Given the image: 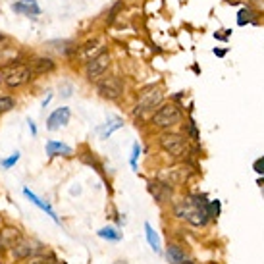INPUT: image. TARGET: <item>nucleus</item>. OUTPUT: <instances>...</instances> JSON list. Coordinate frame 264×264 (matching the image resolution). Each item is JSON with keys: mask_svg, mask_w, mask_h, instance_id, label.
Returning a JSON list of instances; mask_svg holds the SVG:
<instances>
[{"mask_svg": "<svg viewBox=\"0 0 264 264\" xmlns=\"http://www.w3.org/2000/svg\"><path fill=\"white\" fill-rule=\"evenodd\" d=\"M27 125H29V131H31V135H33V137H37V125H35V122H33L31 118L27 120Z\"/></svg>", "mask_w": 264, "mask_h": 264, "instance_id": "c756f323", "label": "nucleus"}, {"mask_svg": "<svg viewBox=\"0 0 264 264\" xmlns=\"http://www.w3.org/2000/svg\"><path fill=\"white\" fill-rule=\"evenodd\" d=\"M12 10L16 14H21V16H27V18H35V16H41V6L37 0H18L12 4Z\"/></svg>", "mask_w": 264, "mask_h": 264, "instance_id": "9b49d317", "label": "nucleus"}, {"mask_svg": "<svg viewBox=\"0 0 264 264\" xmlns=\"http://www.w3.org/2000/svg\"><path fill=\"white\" fill-rule=\"evenodd\" d=\"M19 158H21V153H19V151H16V153H12V157L4 158L0 164H2V168H4V170H10L12 166H16V164L19 162Z\"/></svg>", "mask_w": 264, "mask_h": 264, "instance_id": "5701e85b", "label": "nucleus"}, {"mask_svg": "<svg viewBox=\"0 0 264 264\" xmlns=\"http://www.w3.org/2000/svg\"><path fill=\"white\" fill-rule=\"evenodd\" d=\"M97 235L99 237H103L106 241H114V243H118V241H122V231H118L116 228H112V226H108V228H101L99 231H97Z\"/></svg>", "mask_w": 264, "mask_h": 264, "instance_id": "a211bd4d", "label": "nucleus"}, {"mask_svg": "<svg viewBox=\"0 0 264 264\" xmlns=\"http://www.w3.org/2000/svg\"><path fill=\"white\" fill-rule=\"evenodd\" d=\"M53 257L51 255H43V253H39V255H33V257H29V259H25V264H53ZM56 263V261H54Z\"/></svg>", "mask_w": 264, "mask_h": 264, "instance_id": "4be33fe9", "label": "nucleus"}, {"mask_svg": "<svg viewBox=\"0 0 264 264\" xmlns=\"http://www.w3.org/2000/svg\"><path fill=\"white\" fill-rule=\"evenodd\" d=\"M253 170H255L257 174H263V176H264V157H263V158H259V160H255Z\"/></svg>", "mask_w": 264, "mask_h": 264, "instance_id": "cd10ccee", "label": "nucleus"}, {"mask_svg": "<svg viewBox=\"0 0 264 264\" xmlns=\"http://www.w3.org/2000/svg\"><path fill=\"white\" fill-rule=\"evenodd\" d=\"M81 160H83L85 164H89V166H95V168H97V172H99L101 176H105V170H103V164H101L99 160L95 158V157H93V158H87L85 155H81Z\"/></svg>", "mask_w": 264, "mask_h": 264, "instance_id": "393cba45", "label": "nucleus"}, {"mask_svg": "<svg viewBox=\"0 0 264 264\" xmlns=\"http://www.w3.org/2000/svg\"><path fill=\"white\" fill-rule=\"evenodd\" d=\"M35 79L31 64H10L0 70V81L8 91H18Z\"/></svg>", "mask_w": 264, "mask_h": 264, "instance_id": "f03ea898", "label": "nucleus"}, {"mask_svg": "<svg viewBox=\"0 0 264 264\" xmlns=\"http://www.w3.org/2000/svg\"><path fill=\"white\" fill-rule=\"evenodd\" d=\"M110 64H112V58H110L108 53H101L99 56L91 58V60L85 64V70H83L85 79H87L89 83H99L106 75Z\"/></svg>", "mask_w": 264, "mask_h": 264, "instance_id": "20e7f679", "label": "nucleus"}, {"mask_svg": "<svg viewBox=\"0 0 264 264\" xmlns=\"http://www.w3.org/2000/svg\"><path fill=\"white\" fill-rule=\"evenodd\" d=\"M160 149L170 157H183L187 153V139L179 133H164L158 141Z\"/></svg>", "mask_w": 264, "mask_h": 264, "instance_id": "0eeeda50", "label": "nucleus"}, {"mask_svg": "<svg viewBox=\"0 0 264 264\" xmlns=\"http://www.w3.org/2000/svg\"><path fill=\"white\" fill-rule=\"evenodd\" d=\"M162 99H164V93L160 91L158 87H149L145 89L141 95H139V101L135 105V110L133 114L135 116H143L147 112H153L155 108H158L162 105Z\"/></svg>", "mask_w": 264, "mask_h": 264, "instance_id": "39448f33", "label": "nucleus"}, {"mask_svg": "<svg viewBox=\"0 0 264 264\" xmlns=\"http://www.w3.org/2000/svg\"><path fill=\"white\" fill-rule=\"evenodd\" d=\"M214 54H216V56H226V51H220V49H214Z\"/></svg>", "mask_w": 264, "mask_h": 264, "instance_id": "2f4dec72", "label": "nucleus"}, {"mask_svg": "<svg viewBox=\"0 0 264 264\" xmlns=\"http://www.w3.org/2000/svg\"><path fill=\"white\" fill-rule=\"evenodd\" d=\"M166 261L168 264H181L185 261V253H183V249L179 247V245H168V249H166Z\"/></svg>", "mask_w": 264, "mask_h": 264, "instance_id": "dca6fc26", "label": "nucleus"}, {"mask_svg": "<svg viewBox=\"0 0 264 264\" xmlns=\"http://www.w3.org/2000/svg\"><path fill=\"white\" fill-rule=\"evenodd\" d=\"M23 239V233L19 228L16 226H4L0 229V247L2 249H12L16 243H19Z\"/></svg>", "mask_w": 264, "mask_h": 264, "instance_id": "9d476101", "label": "nucleus"}, {"mask_svg": "<svg viewBox=\"0 0 264 264\" xmlns=\"http://www.w3.org/2000/svg\"><path fill=\"white\" fill-rule=\"evenodd\" d=\"M141 157V147H139V143H135L133 145V155H131V168H133V172H137V158Z\"/></svg>", "mask_w": 264, "mask_h": 264, "instance_id": "a878e982", "label": "nucleus"}, {"mask_svg": "<svg viewBox=\"0 0 264 264\" xmlns=\"http://www.w3.org/2000/svg\"><path fill=\"white\" fill-rule=\"evenodd\" d=\"M207 205L209 201L201 195H191L179 203H176L174 211H176V216L181 218V220H187L191 226L195 228H203L209 224V212H207Z\"/></svg>", "mask_w": 264, "mask_h": 264, "instance_id": "f257e3e1", "label": "nucleus"}, {"mask_svg": "<svg viewBox=\"0 0 264 264\" xmlns=\"http://www.w3.org/2000/svg\"><path fill=\"white\" fill-rule=\"evenodd\" d=\"M123 81L118 77V75H108L103 77L99 83H97V93L101 99L105 101H118L122 95H123Z\"/></svg>", "mask_w": 264, "mask_h": 264, "instance_id": "423d86ee", "label": "nucleus"}, {"mask_svg": "<svg viewBox=\"0 0 264 264\" xmlns=\"http://www.w3.org/2000/svg\"><path fill=\"white\" fill-rule=\"evenodd\" d=\"M51 101H53V95H49V97H47V99L43 101V108H47V105H49Z\"/></svg>", "mask_w": 264, "mask_h": 264, "instance_id": "7c9ffc66", "label": "nucleus"}, {"mask_svg": "<svg viewBox=\"0 0 264 264\" xmlns=\"http://www.w3.org/2000/svg\"><path fill=\"white\" fill-rule=\"evenodd\" d=\"M207 212H209V218H218V214H220V201H209Z\"/></svg>", "mask_w": 264, "mask_h": 264, "instance_id": "b1692460", "label": "nucleus"}, {"mask_svg": "<svg viewBox=\"0 0 264 264\" xmlns=\"http://www.w3.org/2000/svg\"><path fill=\"white\" fill-rule=\"evenodd\" d=\"M129 2H133V4H135V2H137V0H129Z\"/></svg>", "mask_w": 264, "mask_h": 264, "instance_id": "e433bc0d", "label": "nucleus"}, {"mask_svg": "<svg viewBox=\"0 0 264 264\" xmlns=\"http://www.w3.org/2000/svg\"><path fill=\"white\" fill-rule=\"evenodd\" d=\"M60 95H62L64 99H68V97H71V85H68V83H64V85H60Z\"/></svg>", "mask_w": 264, "mask_h": 264, "instance_id": "bb28decb", "label": "nucleus"}, {"mask_svg": "<svg viewBox=\"0 0 264 264\" xmlns=\"http://www.w3.org/2000/svg\"><path fill=\"white\" fill-rule=\"evenodd\" d=\"M122 127H123V120H122V118H110V120H108V123H106V131H105V135H103V137L108 139L116 129H122Z\"/></svg>", "mask_w": 264, "mask_h": 264, "instance_id": "aec40b11", "label": "nucleus"}, {"mask_svg": "<svg viewBox=\"0 0 264 264\" xmlns=\"http://www.w3.org/2000/svg\"><path fill=\"white\" fill-rule=\"evenodd\" d=\"M145 235H147V241H149V245H151V249L155 251V253H160V239H158V233L155 231V228L147 222L145 224Z\"/></svg>", "mask_w": 264, "mask_h": 264, "instance_id": "f3484780", "label": "nucleus"}, {"mask_svg": "<svg viewBox=\"0 0 264 264\" xmlns=\"http://www.w3.org/2000/svg\"><path fill=\"white\" fill-rule=\"evenodd\" d=\"M237 16H239V18H237V25H245V23H253V21H255V14H253V10H249V8H243Z\"/></svg>", "mask_w": 264, "mask_h": 264, "instance_id": "412c9836", "label": "nucleus"}, {"mask_svg": "<svg viewBox=\"0 0 264 264\" xmlns=\"http://www.w3.org/2000/svg\"><path fill=\"white\" fill-rule=\"evenodd\" d=\"M149 191L153 193V197L158 203H166L172 197V187L170 183H162V181H151L149 183Z\"/></svg>", "mask_w": 264, "mask_h": 264, "instance_id": "4468645a", "label": "nucleus"}, {"mask_svg": "<svg viewBox=\"0 0 264 264\" xmlns=\"http://www.w3.org/2000/svg\"><path fill=\"white\" fill-rule=\"evenodd\" d=\"M53 264H66V263H58V261H56V263H53Z\"/></svg>", "mask_w": 264, "mask_h": 264, "instance_id": "c9c22d12", "label": "nucleus"}, {"mask_svg": "<svg viewBox=\"0 0 264 264\" xmlns=\"http://www.w3.org/2000/svg\"><path fill=\"white\" fill-rule=\"evenodd\" d=\"M2 41H6V35H2V33H0V43H2Z\"/></svg>", "mask_w": 264, "mask_h": 264, "instance_id": "473e14b6", "label": "nucleus"}, {"mask_svg": "<svg viewBox=\"0 0 264 264\" xmlns=\"http://www.w3.org/2000/svg\"><path fill=\"white\" fill-rule=\"evenodd\" d=\"M189 133L193 135V139H195V141H199V133H197V125H195V122H193V120H189Z\"/></svg>", "mask_w": 264, "mask_h": 264, "instance_id": "c85d7f7f", "label": "nucleus"}, {"mask_svg": "<svg viewBox=\"0 0 264 264\" xmlns=\"http://www.w3.org/2000/svg\"><path fill=\"white\" fill-rule=\"evenodd\" d=\"M259 183H261V185H264V176H263V179H261V181H259Z\"/></svg>", "mask_w": 264, "mask_h": 264, "instance_id": "f704fd0d", "label": "nucleus"}, {"mask_svg": "<svg viewBox=\"0 0 264 264\" xmlns=\"http://www.w3.org/2000/svg\"><path fill=\"white\" fill-rule=\"evenodd\" d=\"M183 120V112L181 108L174 103H168V105H160L157 112H153V125L160 127V129H170L174 125H177L179 122Z\"/></svg>", "mask_w": 264, "mask_h": 264, "instance_id": "7ed1b4c3", "label": "nucleus"}, {"mask_svg": "<svg viewBox=\"0 0 264 264\" xmlns=\"http://www.w3.org/2000/svg\"><path fill=\"white\" fill-rule=\"evenodd\" d=\"M16 106H18V101L12 95H0V116L12 112Z\"/></svg>", "mask_w": 264, "mask_h": 264, "instance_id": "6ab92c4d", "label": "nucleus"}, {"mask_svg": "<svg viewBox=\"0 0 264 264\" xmlns=\"http://www.w3.org/2000/svg\"><path fill=\"white\" fill-rule=\"evenodd\" d=\"M70 118H71V110H70L68 106L56 108L53 114L47 118V129H49V131H56V129L68 125V123H70Z\"/></svg>", "mask_w": 264, "mask_h": 264, "instance_id": "1a4fd4ad", "label": "nucleus"}, {"mask_svg": "<svg viewBox=\"0 0 264 264\" xmlns=\"http://www.w3.org/2000/svg\"><path fill=\"white\" fill-rule=\"evenodd\" d=\"M45 251V245L41 243V241H37V239H21L19 243H16L12 249H10V255H12V259H16V261H25V259H29V257H33V255H39V253H43Z\"/></svg>", "mask_w": 264, "mask_h": 264, "instance_id": "6e6552de", "label": "nucleus"}, {"mask_svg": "<svg viewBox=\"0 0 264 264\" xmlns=\"http://www.w3.org/2000/svg\"><path fill=\"white\" fill-rule=\"evenodd\" d=\"M45 153H47V157H73V149L70 147V145H66V143H60V141H54L51 139L47 145H45Z\"/></svg>", "mask_w": 264, "mask_h": 264, "instance_id": "ddd939ff", "label": "nucleus"}, {"mask_svg": "<svg viewBox=\"0 0 264 264\" xmlns=\"http://www.w3.org/2000/svg\"><path fill=\"white\" fill-rule=\"evenodd\" d=\"M23 195H25V197H27V199H29V201H31V203L37 207V209H41V211L47 212V214L53 218L54 222H60V220H58V216H56V212L53 211V207H51L49 203H45L43 199H39V197H37V195H35V193H33L29 187H23Z\"/></svg>", "mask_w": 264, "mask_h": 264, "instance_id": "2eb2a0df", "label": "nucleus"}, {"mask_svg": "<svg viewBox=\"0 0 264 264\" xmlns=\"http://www.w3.org/2000/svg\"><path fill=\"white\" fill-rule=\"evenodd\" d=\"M31 68H33L35 75H45V73H53L56 70V62L51 56H37L31 60Z\"/></svg>", "mask_w": 264, "mask_h": 264, "instance_id": "f8f14e48", "label": "nucleus"}, {"mask_svg": "<svg viewBox=\"0 0 264 264\" xmlns=\"http://www.w3.org/2000/svg\"><path fill=\"white\" fill-rule=\"evenodd\" d=\"M181 264H195V263H193V261H183Z\"/></svg>", "mask_w": 264, "mask_h": 264, "instance_id": "72a5a7b5", "label": "nucleus"}]
</instances>
